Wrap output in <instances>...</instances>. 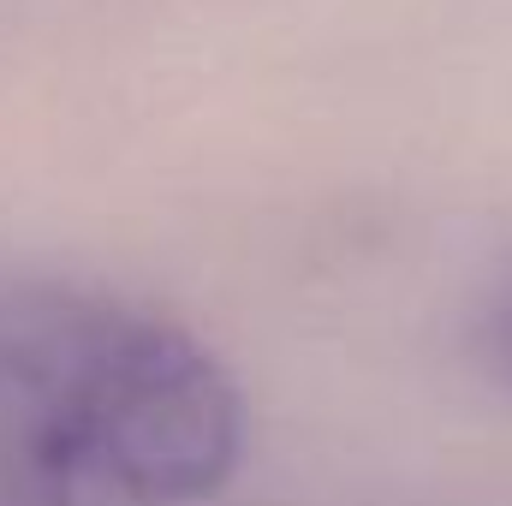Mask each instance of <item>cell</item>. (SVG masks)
<instances>
[{
	"label": "cell",
	"mask_w": 512,
	"mask_h": 506,
	"mask_svg": "<svg viewBox=\"0 0 512 506\" xmlns=\"http://www.w3.org/2000/svg\"><path fill=\"white\" fill-rule=\"evenodd\" d=\"M245 459V393L161 310L0 274V506H197Z\"/></svg>",
	"instance_id": "1"
},
{
	"label": "cell",
	"mask_w": 512,
	"mask_h": 506,
	"mask_svg": "<svg viewBox=\"0 0 512 506\" xmlns=\"http://www.w3.org/2000/svg\"><path fill=\"white\" fill-rule=\"evenodd\" d=\"M495 346H501V364L512 370V286L501 298V310H495Z\"/></svg>",
	"instance_id": "2"
}]
</instances>
